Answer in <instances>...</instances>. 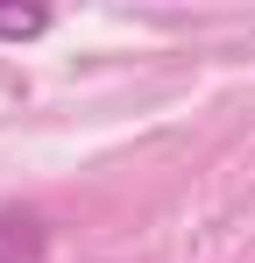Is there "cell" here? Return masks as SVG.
Masks as SVG:
<instances>
[{"label":"cell","instance_id":"obj_2","mask_svg":"<svg viewBox=\"0 0 255 263\" xmlns=\"http://www.w3.org/2000/svg\"><path fill=\"white\" fill-rule=\"evenodd\" d=\"M0 263H14V256H0Z\"/></svg>","mask_w":255,"mask_h":263},{"label":"cell","instance_id":"obj_1","mask_svg":"<svg viewBox=\"0 0 255 263\" xmlns=\"http://www.w3.org/2000/svg\"><path fill=\"white\" fill-rule=\"evenodd\" d=\"M50 29V7H22V0H0V43H36Z\"/></svg>","mask_w":255,"mask_h":263}]
</instances>
